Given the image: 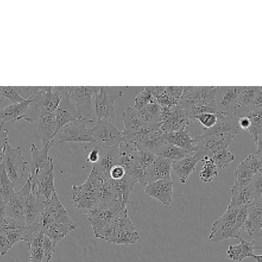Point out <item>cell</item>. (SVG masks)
Returning <instances> with one entry per match:
<instances>
[{"label":"cell","mask_w":262,"mask_h":262,"mask_svg":"<svg viewBox=\"0 0 262 262\" xmlns=\"http://www.w3.org/2000/svg\"><path fill=\"white\" fill-rule=\"evenodd\" d=\"M30 262H50L56 245L43 232L35 234L28 242Z\"/></svg>","instance_id":"13"},{"label":"cell","mask_w":262,"mask_h":262,"mask_svg":"<svg viewBox=\"0 0 262 262\" xmlns=\"http://www.w3.org/2000/svg\"><path fill=\"white\" fill-rule=\"evenodd\" d=\"M31 189L32 185L28 179L25 185L19 191L14 192L11 195L6 206V216L14 220L22 226H26L25 207Z\"/></svg>","instance_id":"12"},{"label":"cell","mask_w":262,"mask_h":262,"mask_svg":"<svg viewBox=\"0 0 262 262\" xmlns=\"http://www.w3.org/2000/svg\"><path fill=\"white\" fill-rule=\"evenodd\" d=\"M153 100L151 92L148 90V87L145 86L143 91L140 92L134 100L135 103L134 106L137 110L141 109L143 106L153 103Z\"/></svg>","instance_id":"48"},{"label":"cell","mask_w":262,"mask_h":262,"mask_svg":"<svg viewBox=\"0 0 262 262\" xmlns=\"http://www.w3.org/2000/svg\"><path fill=\"white\" fill-rule=\"evenodd\" d=\"M32 97L26 98L25 101L18 103H11L4 109L0 111V121L3 124H11L15 121L21 120L23 116H25L28 112ZM8 126V125H7Z\"/></svg>","instance_id":"23"},{"label":"cell","mask_w":262,"mask_h":262,"mask_svg":"<svg viewBox=\"0 0 262 262\" xmlns=\"http://www.w3.org/2000/svg\"><path fill=\"white\" fill-rule=\"evenodd\" d=\"M140 234L127 214V210H123L119 216L105 229L101 240L113 244H136Z\"/></svg>","instance_id":"1"},{"label":"cell","mask_w":262,"mask_h":262,"mask_svg":"<svg viewBox=\"0 0 262 262\" xmlns=\"http://www.w3.org/2000/svg\"><path fill=\"white\" fill-rule=\"evenodd\" d=\"M56 122V134L61 127L71 121L82 119L78 112L76 111L68 97V86H63V95L59 107L54 113Z\"/></svg>","instance_id":"18"},{"label":"cell","mask_w":262,"mask_h":262,"mask_svg":"<svg viewBox=\"0 0 262 262\" xmlns=\"http://www.w3.org/2000/svg\"><path fill=\"white\" fill-rule=\"evenodd\" d=\"M51 148V147L48 146L39 149L36 145L32 144L31 146L32 164H31L30 174H29L28 177L30 179H35L37 176H40L42 173L54 167L53 159L48 155Z\"/></svg>","instance_id":"17"},{"label":"cell","mask_w":262,"mask_h":262,"mask_svg":"<svg viewBox=\"0 0 262 262\" xmlns=\"http://www.w3.org/2000/svg\"><path fill=\"white\" fill-rule=\"evenodd\" d=\"M40 222L42 230L52 224H74L56 192L45 205L40 216Z\"/></svg>","instance_id":"11"},{"label":"cell","mask_w":262,"mask_h":262,"mask_svg":"<svg viewBox=\"0 0 262 262\" xmlns=\"http://www.w3.org/2000/svg\"><path fill=\"white\" fill-rule=\"evenodd\" d=\"M250 185L255 194V199L262 198V172L254 176Z\"/></svg>","instance_id":"50"},{"label":"cell","mask_w":262,"mask_h":262,"mask_svg":"<svg viewBox=\"0 0 262 262\" xmlns=\"http://www.w3.org/2000/svg\"><path fill=\"white\" fill-rule=\"evenodd\" d=\"M14 184L11 182L5 169L3 162L0 164V198L8 203L14 193Z\"/></svg>","instance_id":"37"},{"label":"cell","mask_w":262,"mask_h":262,"mask_svg":"<svg viewBox=\"0 0 262 262\" xmlns=\"http://www.w3.org/2000/svg\"><path fill=\"white\" fill-rule=\"evenodd\" d=\"M231 200L229 208L239 209L243 206H248L255 200V194L251 185L247 186L242 189H231Z\"/></svg>","instance_id":"34"},{"label":"cell","mask_w":262,"mask_h":262,"mask_svg":"<svg viewBox=\"0 0 262 262\" xmlns=\"http://www.w3.org/2000/svg\"><path fill=\"white\" fill-rule=\"evenodd\" d=\"M148 87V90H149L150 92L152 95V97H153V99L155 100V98L159 97L161 94H163V92L166 91V86H147ZM153 100V102H154Z\"/></svg>","instance_id":"54"},{"label":"cell","mask_w":262,"mask_h":262,"mask_svg":"<svg viewBox=\"0 0 262 262\" xmlns=\"http://www.w3.org/2000/svg\"><path fill=\"white\" fill-rule=\"evenodd\" d=\"M38 133L41 140V148L53 146V138L56 134V122L54 113H45L38 118Z\"/></svg>","instance_id":"22"},{"label":"cell","mask_w":262,"mask_h":262,"mask_svg":"<svg viewBox=\"0 0 262 262\" xmlns=\"http://www.w3.org/2000/svg\"><path fill=\"white\" fill-rule=\"evenodd\" d=\"M217 86H184L180 101L192 105L208 104L216 98Z\"/></svg>","instance_id":"16"},{"label":"cell","mask_w":262,"mask_h":262,"mask_svg":"<svg viewBox=\"0 0 262 262\" xmlns=\"http://www.w3.org/2000/svg\"><path fill=\"white\" fill-rule=\"evenodd\" d=\"M124 91L121 88L111 86H100L94 101V116L95 120L106 119L114 122L115 103L118 98L122 96Z\"/></svg>","instance_id":"4"},{"label":"cell","mask_w":262,"mask_h":262,"mask_svg":"<svg viewBox=\"0 0 262 262\" xmlns=\"http://www.w3.org/2000/svg\"><path fill=\"white\" fill-rule=\"evenodd\" d=\"M104 182L95 173L90 172L88 179L82 185L73 186L72 197L74 208L89 211L98 205V190Z\"/></svg>","instance_id":"3"},{"label":"cell","mask_w":262,"mask_h":262,"mask_svg":"<svg viewBox=\"0 0 262 262\" xmlns=\"http://www.w3.org/2000/svg\"><path fill=\"white\" fill-rule=\"evenodd\" d=\"M217 168L213 163V160L208 158L205 161V164L200 171V177L202 182L205 183L211 182L218 176Z\"/></svg>","instance_id":"42"},{"label":"cell","mask_w":262,"mask_h":262,"mask_svg":"<svg viewBox=\"0 0 262 262\" xmlns=\"http://www.w3.org/2000/svg\"><path fill=\"white\" fill-rule=\"evenodd\" d=\"M12 248L10 243L8 240L6 234L3 231L0 232V256L7 255L8 252Z\"/></svg>","instance_id":"52"},{"label":"cell","mask_w":262,"mask_h":262,"mask_svg":"<svg viewBox=\"0 0 262 262\" xmlns=\"http://www.w3.org/2000/svg\"><path fill=\"white\" fill-rule=\"evenodd\" d=\"M234 155L228 148H223L216 152L211 159L216 165V168L220 170L223 171L230 165L232 162L234 161Z\"/></svg>","instance_id":"40"},{"label":"cell","mask_w":262,"mask_h":262,"mask_svg":"<svg viewBox=\"0 0 262 262\" xmlns=\"http://www.w3.org/2000/svg\"><path fill=\"white\" fill-rule=\"evenodd\" d=\"M94 143L101 148L119 146L124 140L121 132L116 128L114 122L108 119H103L97 121L93 127H90Z\"/></svg>","instance_id":"7"},{"label":"cell","mask_w":262,"mask_h":262,"mask_svg":"<svg viewBox=\"0 0 262 262\" xmlns=\"http://www.w3.org/2000/svg\"><path fill=\"white\" fill-rule=\"evenodd\" d=\"M111 182L118 200L121 202L123 208H127V204L130 202L133 187L137 184V181L128 174H126L121 180L114 181L111 179Z\"/></svg>","instance_id":"31"},{"label":"cell","mask_w":262,"mask_h":262,"mask_svg":"<svg viewBox=\"0 0 262 262\" xmlns=\"http://www.w3.org/2000/svg\"><path fill=\"white\" fill-rule=\"evenodd\" d=\"M5 101V98L3 97V91H2V86H0V103Z\"/></svg>","instance_id":"59"},{"label":"cell","mask_w":262,"mask_h":262,"mask_svg":"<svg viewBox=\"0 0 262 262\" xmlns=\"http://www.w3.org/2000/svg\"><path fill=\"white\" fill-rule=\"evenodd\" d=\"M193 122L187 111L179 103L173 107L171 114L161 122V130L164 133L176 132L185 129Z\"/></svg>","instance_id":"19"},{"label":"cell","mask_w":262,"mask_h":262,"mask_svg":"<svg viewBox=\"0 0 262 262\" xmlns=\"http://www.w3.org/2000/svg\"><path fill=\"white\" fill-rule=\"evenodd\" d=\"M241 244L229 246L226 255L232 261H242L248 257H252L254 251L258 250L255 243L252 240H246L241 237Z\"/></svg>","instance_id":"30"},{"label":"cell","mask_w":262,"mask_h":262,"mask_svg":"<svg viewBox=\"0 0 262 262\" xmlns=\"http://www.w3.org/2000/svg\"><path fill=\"white\" fill-rule=\"evenodd\" d=\"M262 105V87L255 86V95L254 98L253 106Z\"/></svg>","instance_id":"56"},{"label":"cell","mask_w":262,"mask_h":262,"mask_svg":"<svg viewBox=\"0 0 262 262\" xmlns=\"http://www.w3.org/2000/svg\"><path fill=\"white\" fill-rule=\"evenodd\" d=\"M147 195L161 202L165 206H169L174 194V183L172 180H159L149 183L145 186Z\"/></svg>","instance_id":"20"},{"label":"cell","mask_w":262,"mask_h":262,"mask_svg":"<svg viewBox=\"0 0 262 262\" xmlns=\"http://www.w3.org/2000/svg\"><path fill=\"white\" fill-rule=\"evenodd\" d=\"M172 162L157 156L153 163L146 169L148 184L159 180H171Z\"/></svg>","instance_id":"24"},{"label":"cell","mask_w":262,"mask_h":262,"mask_svg":"<svg viewBox=\"0 0 262 262\" xmlns=\"http://www.w3.org/2000/svg\"><path fill=\"white\" fill-rule=\"evenodd\" d=\"M222 114H215V113H205L197 115L194 117V120L200 121V124L203 126L204 128H211L217 122L220 116Z\"/></svg>","instance_id":"47"},{"label":"cell","mask_w":262,"mask_h":262,"mask_svg":"<svg viewBox=\"0 0 262 262\" xmlns=\"http://www.w3.org/2000/svg\"><path fill=\"white\" fill-rule=\"evenodd\" d=\"M247 221L242 226V230L246 232L252 241L258 247L262 249V198L255 199L247 206Z\"/></svg>","instance_id":"10"},{"label":"cell","mask_w":262,"mask_h":262,"mask_svg":"<svg viewBox=\"0 0 262 262\" xmlns=\"http://www.w3.org/2000/svg\"><path fill=\"white\" fill-rule=\"evenodd\" d=\"M156 158L157 155L155 154L138 148V151L136 154L135 164L147 169L153 163Z\"/></svg>","instance_id":"43"},{"label":"cell","mask_w":262,"mask_h":262,"mask_svg":"<svg viewBox=\"0 0 262 262\" xmlns=\"http://www.w3.org/2000/svg\"><path fill=\"white\" fill-rule=\"evenodd\" d=\"M238 124L240 128L248 131L250 127V119L247 116H240L238 117Z\"/></svg>","instance_id":"55"},{"label":"cell","mask_w":262,"mask_h":262,"mask_svg":"<svg viewBox=\"0 0 262 262\" xmlns=\"http://www.w3.org/2000/svg\"><path fill=\"white\" fill-rule=\"evenodd\" d=\"M255 174L241 163L236 170V181L231 189H242L250 185Z\"/></svg>","instance_id":"39"},{"label":"cell","mask_w":262,"mask_h":262,"mask_svg":"<svg viewBox=\"0 0 262 262\" xmlns=\"http://www.w3.org/2000/svg\"><path fill=\"white\" fill-rule=\"evenodd\" d=\"M165 140L167 143L176 145L182 149L195 154L197 149V142L195 137H192L185 129L176 132L165 133Z\"/></svg>","instance_id":"25"},{"label":"cell","mask_w":262,"mask_h":262,"mask_svg":"<svg viewBox=\"0 0 262 262\" xmlns=\"http://www.w3.org/2000/svg\"><path fill=\"white\" fill-rule=\"evenodd\" d=\"M45 205L46 203L31 189L25 207L26 226H30L40 219Z\"/></svg>","instance_id":"29"},{"label":"cell","mask_w":262,"mask_h":262,"mask_svg":"<svg viewBox=\"0 0 262 262\" xmlns=\"http://www.w3.org/2000/svg\"><path fill=\"white\" fill-rule=\"evenodd\" d=\"M124 128L121 134L123 137L134 134L147 123L143 122L139 112L134 106H127L122 113Z\"/></svg>","instance_id":"32"},{"label":"cell","mask_w":262,"mask_h":262,"mask_svg":"<svg viewBox=\"0 0 262 262\" xmlns=\"http://www.w3.org/2000/svg\"><path fill=\"white\" fill-rule=\"evenodd\" d=\"M242 163L255 176L262 172V157L261 156H258L255 154H252V155L250 154Z\"/></svg>","instance_id":"44"},{"label":"cell","mask_w":262,"mask_h":262,"mask_svg":"<svg viewBox=\"0 0 262 262\" xmlns=\"http://www.w3.org/2000/svg\"><path fill=\"white\" fill-rule=\"evenodd\" d=\"M200 162L196 155H190L179 161L172 162L171 169L179 178L181 184H185L189 176L195 171V166Z\"/></svg>","instance_id":"28"},{"label":"cell","mask_w":262,"mask_h":262,"mask_svg":"<svg viewBox=\"0 0 262 262\" xmlns=\"http://www.w3.org/2000/svg\"><path fill=\"white\" fill-rule=\"evenodd\" d=\"M88 121L79 119L71 121L61 127L53 138L52 144L63 143V142H92L90 127H87Z\"/></svg>","instance_id":"9"},{"label":"cell","mask_w":262,"mask_h":262,"mask_svg":"<svg viewBox=\"0 0 262 262\" xmlns=\"http://www.w3.org/2000/svg\"><path fill=\"white\" fill-rule=\"evenodd\" d=\"M10 127L1 123L0 124V164L3 162L4 157L5 151H6V145L9 142V132L10 130Z\"/></svg>","instance_id":"49"},{"label":"cell","mask_w":262,"mask_h":262,"mask_svg":"<svg viewBox=\"0 0 262 262\" xmlns=\"http://www.w3.org/2000/svg\"><path fill=\"white\" fill-rule=\"evenodd\" d=\"M103 148L98 146L97 144L94 142H87L85 145V150L87 153V163L95 164L99 161L100 157Z\"/></svg>","instance_id":"46"},{"label":"cell","mask_w":262,"mask_h":262,"mask_svg":"<svg viewBox=\"0 0 262 262\" xmlns=\"http://www.w3.org/2000/svg\"><path fill=\"white\" fill-rule=\"evenodd\" d=\"M242 89V86H217L214 103L220 113L236 116Z\"/></svg>","instance_id":"15"},{"label":"cell","mask_w":262,"mask_h":262,"mask_svg":"<svg viewBox=\"0 0 262 262\" xmlns=\"http://www.w3.org/2000/svg\"><path fill=\"white\" fill-rule=\"evenodd\" d=\"M116 164H118V146H112L102 149L99 161L92 165V167L105 179H110V171Z\"/></svg>","instance_id":"26"},{"label":"cell","mask_w":262,"mask_h":262,"mask_svg":"<svg viewBox=\"0 0 262 262\" xmlns=\"http://www.w3.org/2000/svg\"><path fill=\"white\" fill-rule=\"evenodd\" d=\"M137 111L143 122L147 124L161 122V106L158 103H149Z\"/></svg>","instance_id":"38"},{"label":"cell","mask_w":262,"mask_h":262,"mask_svg":"<svg viewBox=\"0 0 262 262\" xmlns=\"http://www.w3.org/2000/svg\"><path fill=\"white\" fill-rule=\"evenodd\" d=\"M165 133L161 129L153 131L148 135L145 136L143 139L137 144V146L140 149L151 152L157 155L158 151L167 143L165 140Z\"/></svg>","instance_id":"33"},{"label":"cell","mask_w":262,"mask_h":262,"mask_svg":"<svg viewBox=\"0 0 262 262\" xmlns=\"http://www.w3.org/2000/svg\"><path fill=\"white\" fill-rule=\"evenodd\" d=\"M256 262H262V255H255L254 254L253 256L252 257Z\"/></svg>","instance_id":"58"},{"label":"cell","mask_w":262,"mask_h":262,"mask_svg":"<svg viewBox=\"0 0 262 262\" xmlns=\"http://www.w3.org/2000/svg\"><path fill=\"white\" fill-rule=\"evenodd\" d=\"M126 209L127 208H123L119 205L98 204L92 209L89 210L85 215L88 216L95 237L101 239L105 229L119 216L121 211Z\"/></svg>","instance_id":"5"},{"label":"cell","mask_w":262,"mask_h":262,"mask_svg":"<svg viewBox=\"0 0 262 262\" xmlns=\"http://www.w3.org/2000/svg\"><path fill=\"white\" fill-rule=\"evenodd\" d=\"M127 174L125 169L121 165L116 164L112 168L111 171H110V179L112 180L118 181L121 180V179L125 176Z\"/></svg>","instance_id":"51"},{"label":"cell","mask_w":262,"mask_h":262,"mask_svg":"<svg viewBox=\"0 0 262 262\" xmlns=\"http://www.w3.org/2000/svg\"><path fill=\"white\" fill-rule=\"evenodd\" d=\"M20 87L2 86L3 97L5 99H8L11 103H18L25 101L26 98L20 95L22 92Z\"/></svg>","instance_id":"45"},{"label":"cell","mask_w":262,"mask_h":262,"mask_svg":"<svg viewBox=\"0 0 262 262\" xmlns=\"http://www.w3.org/2000/svg\"><path fill=\"white\" fill-rule=\"evenodd\" d=\"M184 86H166V91L171 98L180 100L184 93Z\"/></svg>","instance_id":"53"},{"label":"cell","mask_w":262,"mask_h":262,"mask_svg":"<svg viewBox=\"0 0 262 262\" xmlns=\"http://www.w3.org/2000/svg\"><path fill=\"white\" fill-rule=\"evenodd\" d=\"M77 226L74 224H52L42 230L56 245L59 244L71 231L75 230Z\"/></svg>","instance_id":"35"},{"label":"cell","mask_w":262,"mask_h":262,"mask_svg":"<svg viewBox=\"0 0 262 262\" xmlns=\"http://www.w3.org/2000/svg\"><path fill=\"white\" fill-rule=\"evenodd\" d=\"M240 129L237 116L222 114L214 126L211 128L202 129L201 134L232 141Z\"/></svg>","instance_id":"14"},{"label":"cell","mask_w":262,"mask_h":262,"mask_svg":"<svg viewBox=\"0 0 262 262\" xmlns=\"http://www.w3.org/2000/svg\"><path fill=\"white\" fill-rule=\"evenodd\" d=\"M6 206H7V203L0 198V227L4 222L5 218L6 216Z\"/></svg>","instance_id":"57"},{"label":"cell","mask_w":262,"mask_h":262,"mask_svg":"<svg viewBox=\"0 0 262 262\" xmlns=\"http://www.w3.org/2000/svg\"><path fill=\"white\" fill-rule=\"evenodd\" d=\"M236 116H247L250 119V127L248 132L253 137L255 144L262 139V105L240 108L236 113Z\"/></svg>","instance_id":"21"},{"label":"cell","mask_w":262,"mask_h":262,"mask_svg":"<svg viewBox=\"0 0 262 262\" xmlns=\"http://www.w3.org/2000/svg\"><path fill=\"white\" fill-rule=\"evenodd\" d=\"M238 209L228 207L226 212L212 225L209 240L216 244L226 239H240L241 230L236 226V216Z\"/></svg>","instance_id":"6"},{"label":"cell","mask_w":262,"mask_h":262,"mask_svg":"<svg viewBox=\"0 0 262 262\" xmlns=\"http://www.w3.org/2000/svg\"><path fill=\"white\" fill-rule=\"evenodd\" d=\"M99 86H68V97L76 111L89 123L96 122L94 116V101Z\"/></svg>","instance_id":"2"},{"label":"cell","mask_w":262,"mask_h":262,"mask_svg":"<svg viewBox=\"0 0 262 262\" xmlns=\"http://www.w3.org/2000/svg\"><path fill=\"white\" fill-rule=\"evenodd\" d=\"M3 163L11 182L14 183V185L18 184L24 179V173L28 164L23 156L20 147H12L8 142Z\"/></svg>","instance_id":"8"},{"label":"cell","mask_w":262,"mask_h":262,"mask_svg":"<svg viewBox=\"0 0 262 262\" xmlns=\"http://www.w3.org/2000/svg\"><path fill=\"white\" fill-rule=\"evenodd\" d=\"M255 95V86H242V92L237 100V106H238L237 111L240 108L252 106Z\"/></svg>","instance_id":"41"},{"label":"cell","mask_w":262,"mask_h":262,"mask_svg":"<svg viewBox=\"0 0 262 262\" xmlns=\"http://www.w3.org/2000/svg\"><path fill=\"white\" fill-rule=\"evenodd\" d=\"M194 155V153L186 150L182 149L176 145H171V144L166 143L161 149L157 153V156L162 157V158H166L171 162L179 161L190 155Z\"/></svg>","instance_id":"36"},{"label":"cell","mask_w":262,"mask_h":262,"mask_svg":"<svg viewBox=\"0 0 262 262\" xmlns=\"http://www.w3.org/2000/svg\"><path fill=\"white\" fill-rule=\"evenodd\" d=\"M138 146L134 142L123 140L118 146V164L124 168L126 172L135 164L136 154Z\"/></svg>","instance_id":"27"}]
</instances>
